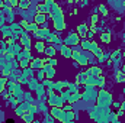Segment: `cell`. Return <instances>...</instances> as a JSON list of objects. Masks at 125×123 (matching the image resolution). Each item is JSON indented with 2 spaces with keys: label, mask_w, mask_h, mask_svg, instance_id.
Wrapping results in <instances>:
<instances>
[{
  "label": "cell",
  "mask_w": 125,
  "mask_h": 123,
  "mask_svg": "<svg viewBox=\"0 0 125 123\" xmlns=\"http://www.w3.org/2000/svg\"><path fill=\"white\" fill-rule=\"evenodd\" d=\"M79 38H80L79 33H73V32H70L68 36L64 39V44H65V45H76V44H80Z\"/></svg>",
  "instance_id": "6da1fadb"
},
{
  "label": "cell",
  "mask_w": 125,
  "mask_h": 123,
  "mask_svg": "<svg viewBox=\"0 0 125 123\" xmlns=\"http://www.w3.org/2000/svg\"><path fill=\"white\" fill-rule=\"evenodd\" d=\"M87 32H89L87 25H79V26H77V33H79V36H82V38H86Z\"/></svg>",
  "instance_id": "7a4b0ae2"
},
{
  "label": "cell",
  "mask_w": 125,
  "mask_h": 123,
  "mask_svg": "<svg viewBox=\"0 0 125 123\" xmlns=\"http://www.w3.org/2000/svg\"><path fill=\"white\" fill-rule=\"evenodd\" d=\"M42 65H44V61L39 60V58H33L31 62V67L33 70H39V68H42Z\"/></svg>",
  "instance_id": "3957f363"
},
{
  "label": "cell",
  "mask_w": 125,
  "mask_h": 123,
  "mask_svg": "<svg viewBox=\"0 0 125 123\" xmlns=\"http://www.w3.org/2000/svg\"><path fill=\"white\" fill-rule=\"evenodd\" d=\"M61 54L65 57V58H71V55H73V51L68 48V45H62V46H61Z\"/></svg>",
  "instance_id": "277c9868"
},
{
  "label": "cell",
  "mask_w": 125,
  "mask_h": 123,
  "mask_svg": "<svg viewBox=\"0 0 125 123\" xmlns=\"http://www.w3.org/2000/svg\"><path fill=\"white\" fill-rule=\"evenodd\" d=\"M54 26H55V31H64V29H65V22H64V19L55 20V22H54Z\"/></svg>",
  "instance_id": "5b68a950"
},
{
  "label": "cell",
  "mask_w": 125,
  "mask_h": 123,
  "mask_svg": "<svg viewBox=\"0 0 125 123\" xmlns=\"http://www.w3.org/2000/svg\"><path fill=\"white\" fill-rule=\"evenodd\" d=\"M45 20H47V16H45L44 13H39V12H38V15H35V22H36L38 25L44 23Z\"/></svg>",
  "instance_id": "8992f818"
},
{
  "label": "cell",
  "mask_w": 125,
  "mask_h": 123,
  "mask_svg": "<svg viewBox=\"0 0 125 123\" xmlns=\"http://www.w3.org/2000/svg\"><path fill=\"white\" fill-rule=\"evenodd\" d=\"M55 48L54 46H45V49H44V54H47L48 57H54L55 55Z\"/></svg>",
  "instance_id": "52a82bcc"
},
{
  "label": "cell",
  "mask_w": 125,
  "mask_h": 123,
  "mask_svg": "<svg viewBox=\"0 0 125 123\" xmlns=\"http://www.w3.org/2000/svg\"><path fill=\"white\" fill-rule=\"evenodd\" d=\"M100 41L105 42V44H109V42H111V33H109V32H103V33L100 35Z\"/></svg>",
  "instance_id": "ba28073f"
},
{
  "label": "cell",
  "mask_w": 125,
  "mask_h": 123,
  "mask_svg": "<svg viewBox=\"0 0 125 123\" xmlns=\"http://www.w3.org/2000/svg\"><path fill=\"white\" fill-rule=\"evenodd\" d=\"M87 78H89V75H87L86 72H80V74L77 75V83H79V84H80V83H86Z\"/></svg>",
  "instance_id": "9c48e42d"
},
{
  "label": "cell",
  "mask_w": 125,
  "mask_h": 123,
  "mask_svg": "<svg viewBox=\"0 0 125 123\" xmlns=\"http://www.w3.org/2000/svg\"><path fill=\"white\" fill-rule=\"evenodd\" d=\"M18 4L21 9H28V7H31V0H19Z\"/></svg>",
  "instance_id": "30bf717a"
},
{
  "label": "cell",
  "mask_w": 125,
  "mask_h": 123,
  "mask_svg": "<svg viewBox=\"0 0 125 123\" xmlns=\"http://www.w3.org/2000/svg\"><path fill=\"white\" fill-rule=\"evenodd\" d=\"M39 29V25L35 22V23H28V26H26V31H29V32H36Z\"/></svg>",
  "instance_id": "8fae6325"
},
{
  "label": "cell",
  "mask_w": 125,
  "mask_h": 123,
  "mask_svg": "<svg viewBox=\"0 0 125 123\" xmlns=\"http://www.w3.org/2000/svg\"><path fill=\"white\" fill-rule=\"evenodd\" d=\"M35 49H36L38 52H44V49H45V44L41 42V41H38V42L35 44Z\"/></svg>",
  "instance_id": "7c38bea8"
},
{
  "label": "cell",
  "mask_w": 125,
  "mask_h": 123,
  "mask_svg": "<svg viewBox=\"0 0 125 123\" xmlns=\"http://www.w3.org/2000/svg\"><path fill=\"white\" fill-rule=\"evenodd\" d=\"M115 77H116L115 80H116L118 83L125 81V72H124V71H116V75H115Z\"/></svg>",
  "instance_id": "4fadbf2b"
},
{
  "label": "cell",
  "mask_w": 125,
  "mask_h": 123,
  "mask_svg": "<svg viewBox=\"0 0 125 123\" xmlns=\"http://www.w3.org/2000/svg\"><path fill=\"white\" fill-rule=\"evenodd\" d=\"M92 52H93V55H94V57H97V58H100V57L103 55V51H102V49H100L99 46H96L94 49H92Z\"/></svg>",
  "instance_id": "5bb4252c"
},
{
  "label": "cell",
  "mask_w": 125,
  "mask_h": 123,
  "mask_svg": "<svg viewBox=\"0 0 125 123\" xmlns=\"http://www.w3.org/2000/svg\"><path fill=\"white\" fill-rule=\"evenodd\" d=\"M48 64L54 67V65H57V60H55L54 57H50V60H48Z\"/></svg>",
  "instance_id": "9a60e30c"
},
{
  "label": "cell",
  "mask_w": 125,
  "mask_h": 123,
  "mask_svg": "<svg viewBox=\"0 0 125 123\" xmlns=\"http://www.w3.org/2000/svg\"><path fill=\"white\" fill-rule=\"evenodd\" d=\"M4 84H6V77H4V78H0V91H3Z\"/></svg>",
  "instance_id": "2e32d148"
},
{
  "label": "cell",
  "mask_w": 125,
  "mask_h": 123,
  "mask_svg": "<svg viewBox=\"0 0 125 123\" xmlns=\"http://www.w3.org/2000/svg\"><path fill=\"white\" fill-rule=\"evenodd\" d=\"M99 12L105 15V13H106V6H105V4H100V6H99Z\"/></svg>",
  "instance_id": "e0dca14e"
},
{
  "label": "cell",
  "mask_w": 125,
  "mask_h": 123,
  "mask_svg": "<svg viewBox=\"0 0 125 123\" xmlns=\"http://www.w3.org/2000/svg\"><path fill=\"white\" fill-rule=\"evenodd\" d=\"M90 19H92V23H97V19H99V18H97V13H93Z\"/></svg>",
  "instance_id": "ac0fdd59"
},
{
  "label": "cell",
  "mask_w": 125,
  "mask_h": 123,
  "mask_svg": "<svg viewBox=\"0 0 125 123\" xmlns=\"http://www.w3.org/2000/svg\"><path fill=\"white\" fill-rule=\"evenodd\" d=\"M68 88L71 91H77V84H68Z\"/></svg>",
  "instance_id": "d6986e66"
},
{
  "label": "cell",
  "mask_w": 125,
  "mask_h": 123,
  "mask_svg": "<svg viewBox=\"0 0 125 123\" xmlns=\"http://www.w3.org/2000/svg\"><path fill=\"white\" fill-rule=\"evenodd\" d=\"M44 1H45L47 4H52V3H54V0H44Z\"/></svg>",
  "instance_id": "ffe728a7"
},
{
  "label": "cell",
  "mask_w": 125,
  "mask_h": 123,
  "mask_svg": "<svg viewBox=\"0 0 125 123\" xmlns=\"http://www.w3.org/2000/svg\"><path fill=\"white\" fill-rule=\"evenodd\" d=\"M124 58H125V54H124Z\"/></svg>",
  "instance_id": "44dd1931"
}]
</instances>
